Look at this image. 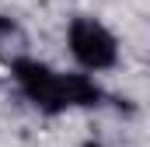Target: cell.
I'll return each instance as SVG.
<instances>
[{"label":"cell","instance_id":"1","mask_svg":"<svg viewBox=\"0 0 150 147\" xmlns=\"http://www.w3.org/2000/svg\"><path fill=\"white\" fill-rule=\"evenodd\" d=\"M70 49L87 70H105L115 63V39L91 18H80L70 25Z\"/></svg>","mask_w":150,"mask_h":147},{"label":"cell","instance_id":"2","mask_svg":"<svg viewBox=\"0 0 150 147\" xmlns=\"http://www.w3.org/2000/svg\"><path fill=\"white\" fill-rule=\"evenodd\" d=\"M14 74H18V84L25 88V95L32 102H38L42 109H63L67 105V98H63V77L52 74L49 67H42L35 60H18Z\"/></svg>","mask_w":150,"mask_h":147},{"label":"cell","instance_id":"3","mask_svg":"<svg viewBox=\"0 0 150 147\" xmlns=\"http://www.w3.org/2000/svg\"><path fill=\"white\" fill-rule=\"evenodd\" d=\"M63 98H67V105H91L98 98V88L80 74H67L63 77Z\"/></svg>","mask_w":150,"mask_h":147},{"label":"cell","instance_id":"4","mask_svg":"<svg viewBox=\"0 0 150 147\" xmlns=\"http://www.w3.org/2000/svg\"><path fill=\"white\" fill-rule=\"evenodd\" d=\"M87 147H98V144H87Z\"/></svg>","mask_w":150,"mask_h":147}]
</instances>
